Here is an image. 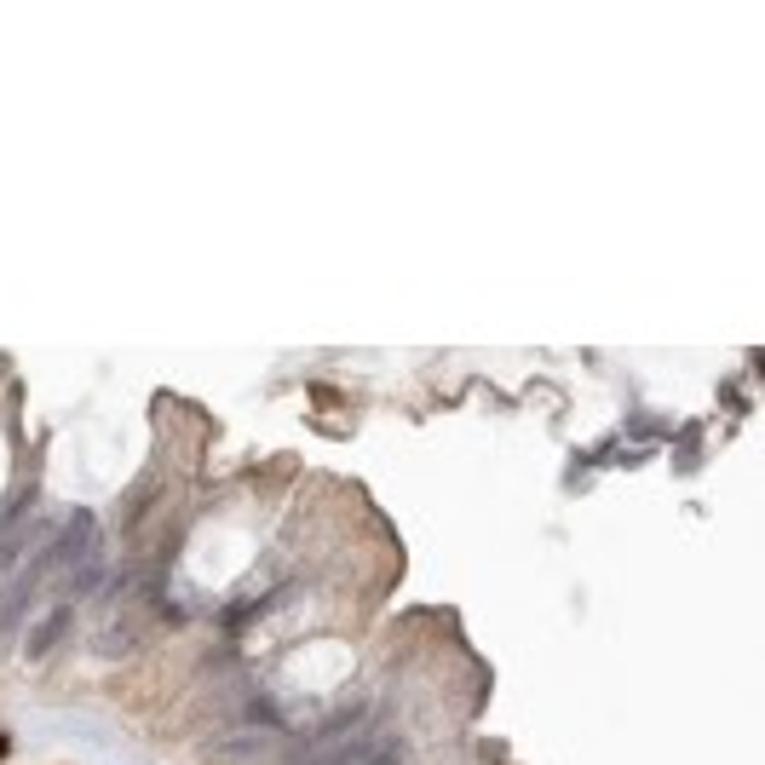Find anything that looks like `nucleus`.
I'll return each mask as SVG.
<instances>
[{
	"label": "nucleus",
	"mask_w": 765,
	"mask_h": 765,
	"mask_svg": "<svg viewBox=\"0 0 765 765\" xmlns=\"http://www.w3.org/2000/svg\"><path fill=\"white\" fill-rule=\"evenodd\" d=\"M46 570H58V558L41 546V558H35L29 570H18V576H12L6 599H0V634H12V627H18V616L29 610V599H35V587H41V576H46Z\"/></svg>",
	"instance_id": "nucleus-1"
},
{
	"label": "nucleus",
	"mask_w": 765,
	"mask_h": 765,
	"mask_svg": "<svg viewBox=\"0 0 765 765\" xmlns=\"http://www.w3.org/2000/svg\"><path fill=\"white\" fill-rule=\"evenodd\" d=\"M386 748V737H374V731H363V737H339L328 754H317L311 765H369L374 754Z\"/></svg>",
	"instance_id": "nucleus-3"
},
{
	"label": "nucleus",
	"mask_w": 765,
	"mask_h": 765,
	"mask_svg": "<svg viewBox=\"0 0 765 765\" xmlns=\"http://www.w3.org/2000/svg\"><path fill=\"white\" fill-rule=\"evenodd\" d=\"M99 576H104V546H92V553L69 570V599H76V593H92V587H99Z\"/></svg>",
	"instance_id": "nucleus-5"
},
{
	"label": "nucleus",
	"mask_w": 765,
	"mask_h": 765,
	"mask_svg": "<svg viewBox=\"0 0 765 765\" xmlns=\"http://www.w3.org/2000/svg\"><path fill=\"white\" fill-rule=\"evenodd\" d=\"M92 546H104V541H99V518H92L87 506H76V513L64 518V536L46 546V553H52L58 564H81V558H87Z\"/></svg>",
	"instance_id": "nucleus-2"
},
{
	"label": "nucleus",
	"mask_w": 765,
	"mask_h": 765,
	"mask_svg": "<svg viewBox=\"0 0 765 765\" xmlns=\"http://www.w3.org/2000/svg\"><path fill=\"white\" fill-rule=\"evenodd\" d=\"M369 765H397V754H392V748H380V754H374Z\"/></svg>",
	"instance_id": "nucleus-6"
},
{
	"label": "nucleus",
	"mask_w": 765,
	"mask_h": 765,
	"mask_svg": "<svg viewBox=\"0 0 765 765\" xmlns=\"http://www.w3.org/2000/svg\"><path fill=\"white\" fill-rule=\"evenodd\" d=\"M69 622H76V610H69V604H52V610H46V622H41V627L29 634V645H23V650H29L35 662H41V656L52 650L58 639H64V627H69Z\"/></svg>",
	"instance_id": "nucleus-4"
}]
</instances>
